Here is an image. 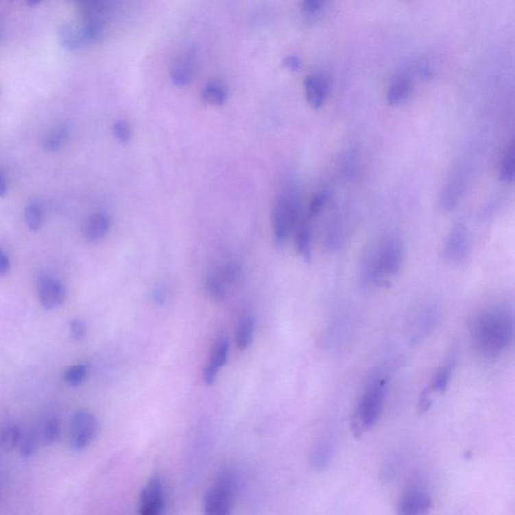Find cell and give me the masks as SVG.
Segmentation results:
<instances>
[{
  "instance_id": "cell-14",
  "label": "cell",
  "mask_w": 515,
  "mask_h": 515,
  "mask_svg": "<svg viewBox=\"0 0 515 515\" xmlns=\"http://www.w3.org/2000/svg\"><path fill=\"white\" fill-rule=\"evenodd\" d=\"M308 104L314 109H320L329 94V82L321 75L308 76L304 82Z\"/></svg>"
},
{
  "instance_id": "cell-13",
  "label": "cell",
  "mask_w": 515,
  "mask_h": 515,
  "mask_svg": "<svg viewBox=\"0 0 515 515\" xmlns=\"http://www.w3.org/2000/svg\"><path fill=\"white\" fill-rule=\"evenodd\" d=\"M228 349H230V346H228V340L225 336L219 338V339L215 342V346L213 348L212 353H211L208 363L206 364V368H204V372H202L204 383H208V385H212L213 381H215L221 368H223V366L227 363Z\"/></svg>"
},
{
  "instance_id": "cell-17",
  "label": "cell",
  "mask_w": 515,
  "mask_h": 515,
  "mask_svg": "<svg viewBox=\"0 0 515 515\" xmlns=\"http://www.w3.org/2000/svg\"><path fill=\"white\" fill-rule=\"evenodd\" d=\"M296 249L305 262L312 260L311 230L307 221H298L296 225Z\"/></svg>"
},
{
  "instance_id": "cell-8",
  "label": "cell",
  "mask_w": 515,
  "mask_h": 515,
  "mask_svg": "<svg viewBox=\"0 0 515 515\" xmlns=\"http://www.w3.org/2000/svg\"><path fill=\"white\" fill-rule=\"evenodd\" d=\"M38 298L45 309H56L66 301V287L57 278L45 276L38 282Z\"/></svg>"
},
{
  "instance_id": "cell-24",
  "label": "cell",
  "mask_w": 515,
  "mask_h": 515,
  "mask_svg": "<svg viewBox=\"0 0 515 515\" xmlns=\"http://www.w3.org/2000/svg\"><path fill=\"white\" fill-rule=\"evenodd\" d=\"M25 219L29 230L34 232L40 230L44 221V208L42 204L38 202H31L25 208Z\"/></svg>"
},
{
  "instance_id": "cell-10",
  "label": "cell",
  "mask_w": 515,
  "mask_h": 515,
  "mask_svg": "<svg viewBox=\"0 0 515 515\" xmlns=\"http://www.w3.org/2000/svg\"><path fill=\"white\" fill-rule=\"evenodd\" d=\"M197 55L193 49L178 56L170 67V79L178 87H184L191 83L195 74Z\"/></svg>"
},
{
  "instance_id": "cell-4",
  "label": "cell",
  "mask_w": 515,
  "mask_h": 515,
  "mask_svg": "<svg viewBox=\"0 0 515 515\" xmlns=\"http://www.w3.org/2000/svg\"><path fill=\"white\" fill-rule=\"evenodd\" d=\"M300 215V193L295 185H289L279 197L274 206L273 227L277 245H284L291 230L296 227Z\"/></svg>"
},
{
  "instance_id": "cell-19",
  "label": "cell",
  "mask_w": 515,
  "mask_h": 515,
  "mask_svg": "<svg viewBox=\"0 0 515 515\" xmlns=\"http://www.w3.org/2000/svg\"><path fill=\"white\" fill-rule=\"evenodd\" d=\"M23 432L14 423L3 424L0 429V449L3 451H12L21 443Z\"/></svg>"
},
{
  "instance_id": "cell-26",
  "label": "cell",
  "mask_w": 515,
  "mask_h": 515,
  "mask_svg": "<svg viewBox=\"0 0 515 515\" xmlns=\"http://www.w3.org/2000/svg\"><path fill=\"white\" fill-rule=\"evenodd\" d=\"M103 34V23L100 19L91 16L86 21L83 29H81L84 44L99 40Z\"/></svg>"
},
{
  "instance_id": "cell-7",
  "label": "cell",
  "mask_w": 515,
  "mask_h": 515,
  "mask_svg": "<svg viewBox=\"0 0 515 515\" xmlns=\"http://www.w3.org/2000/svg\"><path fill=\"white\" fill-rule=\"evenodd\" d=\"M163 508V482L158 477H153L142 489L138 510L141 515H157L161 514Z\"/></svg>"
},
{
  "instance_id": "cell-38",
  "label": "cell",
  "mask_w": 515,
  "mask_h": 515,
  "mask_svg": "<svg viewBox=\"0 0 515 515\" xmlns=\"http://www.w3.org/2000/svg\"><path fill=\"white\" fill-rule=\"evenodd\" d=\"M10 270V261L5 253L0 251V278L5 276Z\"/></svg>"
},
{
  "instance_id": "cell-2",
  "label": "cell",
  "mask_w": 515,
  "mask_h": 515,
  "mask_svg": "<svg viewBox=\"0 0 515 515\" xmlns=\"http://www.w3.org/2000/svg\"><path fill=\"white\" fill-rule=\"evenodd\" d=\"M404 260V245L396 236L383 239L364 261L366 281L378 286H389L390 278L400 272Z\"/></svg>"
},
{
  "instance_id": "cell-28",
  "label": "cell",
  "mask_w": 515,
  "mask_h": 515,
  "mask_svg": "<svg viewBox=\"0 0 515 515\" xmlns=\"http://www.w3.org/2000/svg\"><path fill=\"white\" fill-rule=\"evenodd\" d=\"M87 374L88 366L86 364H75L64 370V381L71 387H77L85 381Z\"/></svg>"
},
{
  "instance_id": "cell-30",
  "label": "cell",
  "mask_w": 515,
  "mask_h": 515,
  "mask_svg": "<svg viewBox=\"0 0 515 515\" xmlns=\"http://www.w3.org/2000/svg\"><path fill=\"white\" fill-rule=\"evenodd\" d=\"M19 446H21V453L23 458H29L32 456L38 449V437L36 433L27 432L23 434Z\"/></svg>"
},
{
  "instance_id": "cell-9",
  "label": "cell",
  "mask_w": 515,
  "mask_h": 515,
  "mask_svg": "<svg viewBox=\"0 0 515 515\" xmlns=\"http://www.w3.org/2000/svg\"><path fill=\"white\" fill-rule=\"evenodd\" d=\"M467 172L463 167H458L450 174L449 180L442 195V206L447 211H452L460 202L466 189Z\"/></svg>"
},
{
  "instance_id": "cell-5",
  "label": "cell",
  "mask_w": 515,
  "mask_h": 515,
  "mask_svg": "<svg viewBox=\"0 0 515 515\" xmlns=\"http://www.w3.org/2000/svg\"><path fill=\"white\" fill-rule=\"evenodd\" d=\"M237 491V482L230 471H221L215 483L208 489L204 500L206 514L227 515L230 514Z\"/></svg>"
},
{
  "instance_id": "cell-32",
  "label": "cell",
  "mask_w": 515,
  "mask_h": 515,
  "mask_svg": "<svg viewBox=\"0 0 515 515\" xmlns=\"http://www.w3.org/2000/svg\"><path fill=\"white\" fill-rule=\"evenodd\" d=\"M331 195V191L328 189H324V191H321L315 197L312 198L311 202L309 204V215L311 217H315V215H319V213L324 208L325 204L328 202Z\"/></svg>"
},
{
  "instance_id": "cell-15",
  "label": "cell",
  "mask_w": 515,
  "mask_h": 515,
  "mask_svg": "<svg viewBox=\"0 0 515 515\" xmlns=\"http://www.w3.org/2000/svg\"><path fill=\"white\" fill-rule=\"evenodd\" d=\"M111 227V219L105 213L92 215L84 227V237L88 242L96 243L106 237Z\"/></svg>"
},
{
  "instance_id": "cell-40",
  "label": "cell",
  "mask_w": 515,
  "mask_h": 515,
  "mask_svg": "<svg viewBox=\"0 0 515 515\" xmlns=\"http://www.w3.org/2000/svg\"><path fill=\"white\" fill-rule=\"evenodd\" d=\"M27 2L29 6H34L38 5V3H40V2H42V0H27Z\"/></svg>"
},
{
  "instance_id": "cell-1",
  "label": "cell",
  "mask_w": 515,
  "mask_h": 515,
  "mask_svg": "<svg viewBox=\"0 0 515 515\" xmlns=\"http://www.w3.org/2000/svg\"><path fill=\"white\" fill-rule=\"evenodd\" d=\"M472 333L476 346L483 355H499L514 340L512 314L502 308L487 310L475 319Z\"/></svg>"
},
{
  "instance_id": "cell-39",
  "label": "cell",
  "mask_w": 515,
  "mask_h": 515,
  "mask_svg": "<svg viewBox=\"0 0 515 515\" xmlns=\"http://www.w3.org/2000/svg\"><path fill=\"white\" fill-rule=\"evenodd\" d=\"M8 191V185H6L5 178L0 172V197H4Z\"/></svg>"
},
{
  "instance_id": "cell-33",
  "label": "cell",
  "mask_w": 515,
  "mask_h": 515,
  "mask_svg": "<svg viewBox=\"0 0 515 515\" xmlns=\"http://www.w3.org/2000/svg\"><path fill=\"white\" fill-rule=\"evenodd\" d=\"M113 133L115 137L123 143H127L131 139L130 127L123 120L114 123Z\"/></svg>"
},
{
  "instance_id": "cell-20",
  "label": "cell",
  "mask_w": 515,
  "mask_h": 515,
  "mask_svg": "<svg viewBox=\"0 0 515 515\" xmlns=\"http://www.w3.org/2000/svg\"><path fill=\"white\" fill-rule=\"evenodd\" d=\"M202 96L206 104L221 106L227 101L228 90L225 85L219 82H212L204 88Z\"/></svg>"
},
{
  "instance_id": "cell-3",
  "label": "cell",
  "mask_w": 515,
  "mask_h": 515,
  "mask_svg": "<svg viewBox=\"0 0 515 515\" xmlns=\"http://www.w3.org/2000/svg\"><path fill=\"white\" fill-rule=\"evenodd\" d=\"M387 394V379L378 376L368 385L363 394L355 418L351 420V430L355 436L372 428L378 421L383 408Z\"/></svg>"
},
{
  "instance_id": "cell-35",
  "label": "cell",
  "mask_w": 515,
  "mask_h": 515,
  "mask_svg": "<svg viewBox=\"0 0 515 515\" xmlns=\"http://www.w3.org/2000/svg\"><path fill=\"white\" fill-rule=\"evenodd\" d=\"M432 393L433 390L431 387H426L422 392L419 398V406H418V409H419L421 413L428 411L430 407L432 406V398H431Z\"/></svg>"
},
{
  "instance_id": "cell-16",
  "label": "cell",
  "mask_w": 515,
  "mask_h": 515,
  "mask_svg": "<svg viewBox=\"0 0 515 515\" xmlns=\"http://www.w3.org/2000/svg\"><path fill=\"white\" fill-rule=\"evenodd\" d=\"M413 91V83L406 75L394 77L387 90V103L391 106H398L406 102Z\"/></svg>"
},
{
  "instance_id": "cell-36",
  "label": "cell",
  "mask_w": 515,
  "mask_h": 515,
  "mask_svg": "<svg viewBox=\"0 0 515 515\" xmlns=\"http://www.w3.org/2000/svg\"><path fill=\"white\" fill-rule=\"evenodd\" d=\"M283 66L291 72H297L302 67V62H301L300 58L297 57V56H288V57L284 58Z\"/></svg>"
},
{
  "instance_id": "cell-23",
  "label": "cell",
  "mask_w": 515,
  "mask_h": 515,
  "mask_svg": "<svg viewBox=\"0 0 515 515\" xmlns=\"http://www.w3.org/2000/svg\"><path fill=\"white\" fill-rule=\"evenodd\" d=\"M515 172V145L512 140L508 145L507 149L504 153L503 160L500 170V178L502 182L512 183L514 180Z\"/></svg>"
},
{
  "instance_id": "cell-6",
  "label": "cell",
  "mask_w": 515,
  "mask_h": 515,
  "mask_svg": "<svg viewBox=\"0 0 515 515\" xmlns=\"http://www.w3.org/2000/svg\"><path fill=\"white\" fill-rule=\"evenodd\" d=\"M98 422L96 417L86 409L73 414L70 423V444L76 451L87 448L96 437Z\"/></svg>"
},
{
  "instance_id": "cell-29",
  "label": "cell",
  "mask_w": 515,
  "mask_h": 515,
  "mask_svg": "<svg viewBox=\"0 0 515 515\" xmlns=\"http://www.w3.org/2000/svg\"><path fill=\"white\" fill-rule=\"evenodd\" d=\"M452 374V364H446V366H442L440 368L439 372H437L436 376H435L434 381H433L431 387H432L433 392H437V393H444L447 390L448 385H449L450 378H451Z\"/></svg>"
},
{
  "instance_id": "cell-27",
  "label": "cell",
  "mask_w": 515,
  "mask_h": 515,
  "mask_svg": "<svg viewBox=\"0 0 515 515\" xmlns=\"http://www.w3.org/2000/svg\"><path fill=\"white\" fill-rule=\"evenodd\" d=\"M206 290L208 295L215 301H221L227 294L228 286L219 277V274L213 273L206 279Z\"/></svg>"
},
{
  "instance_id": "cell-25",
  "label": "cell",
  "mask_w": 515,
  "mask_h": 515,
  "mask_svg": "<svg viewBox=\"0 0 515 515\" xmlns=\"http://www.w3.org/2000/svg\"><path fill=\"white\" fill-rule=\"evenodd\" d=\"M69 135V127L62 125L53 129L45 140L44 147L47 152H56L62 147Z\"/></svg>"
},
{
  "instance_id": "cell-31",
  "label": "cell",
  "mask_w": 515,
  "mask_h": 515,
  "mask_svg": "<svg viewBox=\"0 0 515 515\" xmlns=\"http://www.w3.org/2000/svg\"><path fill=\"white\" fill-rule=\"evenodd\" d=\"M328 2L329 0H302L304 16L308 19H316Z\"/></svg>"
},
{
  "instance_id": "cell-37",
  "label": "cell",
  "mask_w": 515,
  "mask_h": 515,
  "mask_svg": "<svg viewBox=\"0 0 515 515\" xmlns=\"http://www.w3.org/2000/svg\"><path fill=\"white\" fill-rule=\"evenodd\" d=\"M85 4L87 8L94 12H100L104 10L107 4V0H76Z\"/></svg>"
},
{
  "instance_id": "cell-12",
  "label": "cell",
  "mask_w": 515,
  "mask_h": 515,
  "mask_svg": "<svg viewBox=\"0 0 515 515\" xmlns=\"http://www.w3.org/2000/svg\"><path fill=\"white\" fill-rule=\"evenodd\" d=\"M432 499L421 487H414L405 493L398 503V514L404 515L424 514L430 510Z\"/></svg>"
},
{
  "instance_id": "cell-22",
  "label": "cell",
  "mask_w": 515,
  "mask_h": 515,
  "mask_svg": "<svg viewBox=\"0 0 515 515\" xmlns=\"http://www.w3.org/2000/svg\"><path fill=\"white\" fill-rule=\"evenodd\" d=\"M60 40L64 49L75 51L84 45L81 31H77L70 25H64L60 29Z\"/></svg>"
},
{
  "instance_id": "cell-34",
  "label": "cell",
  "mask_w": 515,
  "mask_h": 515,
  "mask_svg": "<svg viewBox=\"0 0 515 515\" xmlns=\"http://www.w3.org/2000/svg\"><path fill=\"white\" fill-rule=\"evenodd\" d=\"M70 333L71 336H72L75 340H77V342L84 339L86 334H87V326H86V323L79 318L73 319L70 323Z\"/></svg>"
},
{
  "instance_id": "cell-18",
  "label": "cell",
  "mask_w": 515,
  "mask_h": 515,
  "mask_svg": "<svg viewBox=\"0 0 515 515\" xmlns=\"http://www.w3.org/2000/svg\"><path fill=\"white\" fill-rule=\"evenodd\" d=\"M254 329H255V322L251 316L245 315L240 319L238 325H237L236 344L239 349L245 350L249 348L253 342Z\"/></svg>"
},
{
  "instance_id": "cell-11",
  "label": "cell",
  "mask_w": 515,
  "mask_h": 515,
  "mask_svg": "<svg viewBox=\"0 0 515 515\" xmlns=\"http://www.w3.org/2000/svg\"><path fill=\"white\" fill-rule=\"evenodd\" d=\"M467 250H468V236H467L466 228L463 224H456L450 230L447 242H446V258L450 262L459 264L466 258Z\"/></svg>"
},
{
  "instance_id": "cell-21",
  "label": "cell",
  "mask_w": 515,
  "mask_h": 515,
  "mask_svg": "<svg viewBox=\"0 0 515 515\" xmlns=\"http://www.w3.org/2000/svg\"><path fill=\"white\" fill-rule=\"evenodd\" d=\"M40 440L45 445H53L61 435V423L56 416L46 418L40 426Z\"/></svg>"
}]
</instances>
